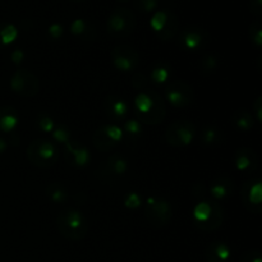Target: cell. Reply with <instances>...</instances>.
<instances>
[{
  "label": "cell",
  "instance_id": "18",
  "mask_svg": "<svg viewBox=\"0 0 262 262\" xmlns=\"http://www.w3.org/2000/svg\"><path fill=\"white\" fill-rule=\"evenodd\" d=\"M234 192V181L228 176H219L210 184V193L215 201L225 200Z\"/></svg>",
  "mask_w": 262,
  "mask_h": 262
},
{
  "label": "cell",
  "instance_id": "10",
  "mask_svg": "<svg viewBox=\"0 0 262 262\" xmlns=\"http://www.w3.org/2000/svg\"><path fill=\"white\" fill-rule=\"evenodd\" d=\"M110 56H112V61L115 68L120 72H124V73L136 71L141 61L138 51L132 46L125 45V43L114 46L112 53H110Z\"/></svg>",
  "mask_w": 262,
  "mask_h": 262
},
{
  "label": "cell",
  "instance_id": "38",
  "mask_svg": "<svg viewBox=\"0 0 262 262\" xmlns=\"http://www.w3.org/2000/svg\"><path fill=\"white\" fill-rule=\"evenodd\" d=\"M252 115L257 123H262V96L256 97L252 105Z\"/></svg>",
  "mask_w": 262,
  "mask_h": 262
},
{
  "label": "cell",
  "instance_id": "32",
  "mask_svg": "<svg viewBox=\"0 0 262 262\" xmlns=\"http://www.w3.org/2000/svg\"><path fill=\"white\" fill-rule=\"evenodd\" d=\"M37 125L42 132L45 133H51L54 130V128L56 127L55 122H54L53 118L48 114H40L37 118Z\"/></svg>",
  "mask_w": 262,
  "mask_h": 262
},
{
  "label": "cell",
  "instance_id": "26",
  "mask_svg": "<svg viewBox=\"0 0 262 262\" xmlns=\"http://www.w3.org/2000/svg\"><path fill=\"white\" fill-rule=\"evenodd\" d=\"M170 67L165 63H158L151 71V81L156 84H163L165 82H168V79L170 78Z\"/></svg>",
  "mask_w": 262,
  "mask_h": 262
},
{
  "label": "cell",
  "instance_id": "24",
  "mask_svg": "<svg viewBox=\"0 0 262 262\" xmlns=\"http://www.w3.org/2000/svg\"><path fill=\"white\" fill-rule=\"evenodd\" d=\"M45 193L54 204H64L68 200V192L58 182H53L49 186H46Z\"/></svg>",
  "mask_w": 262,
  "mask_h": 262
},
{
  "label": "cell",
  "instance_id": "5",
  "mask_svg": "<svg viewBox=\"0 0 262 262\" xmlns=\"http://www.w3.org/2000/svg\"><path fill=\"white\" fill-rule=\"evenodd\" d=\"M107 33L114 38H124L132 35L136 28V15L129 8L118 7L109 14Z\"/></svg>",
  "mask_w": 262,
  "mask_h": 262
},
{
  "label": "cell",
  "instance_id": "44",
  "mask_svg": "<svg viewBox=\"0 0 262 262\" xmlns=\"http://www.w3.org/2000/svg\"><path fill=\"white\" fill-rule=\"evenodd\" d=\"M120 2H124V0H120Z\"/></svg>",
  "mask_w": 262,
  "mask_h": 262
},
{
  "label": "cell",
  "instance_id": "12",
  "mask_svg": "<svg viewBox=\"0 0 262 262\" xmlns=\"http://www.w3.org/2000/svg\"><path fill=\"white\" fill-rule=\"evenodd\" d=\"M123 136L124 133H123L122 128L112 123V124L104 125L95 130V133L92 135V143L96 150L107 152V151H112L123 140Z\"/></svg>",
  "mask_w": 262,
  "mask_h": 262
},
{
  "label": "cell",
  "instance_id": "30",
  "mask_svg": "<svg viewBox=\"0 0 262 262\" xmlns=\"http://www.w3.org/2000/svg\"><path fill=\"white\" fill-rule=\"evenodd\" d=\"M51 135H53V138L58 143L67 145L68 142H71V132H69L66 125H56L53 132H51Z\"/></svg>",
  "mask_w": 262,
  "mask_h": 262
},
{
  "label": "cell",
  "instance_id": "16",
  "mask_svg": "<svg viewBox=\"0 0 262 262\" xmlns=\"http://www.w3.org/2000/svg\"><path fill=\"white\" fill-rule=\"evenodd\" d=\"M128 168H129V164L124 156L120 154H113L109 156V159L104 161L99 173H101L106 178H115V177L124 176L128 171Z\"/></svg>",
  "mask_w": 262,
  "mask_h": 262
},
{
  "label": "cell",
  "instance_id": "15",
  "mask_svg": "<svg viewBox=\"0 0 262 262\" xmlns=\"http://www.w3.org/2000/svg\"><path fill=\"white\" fill-rule=\"evenodd\" d=\"M258 156L252 148L248 147H239L234 154V165L238 171L243 174H251L257 170Z\"/></svg>",
  "mask_w": 262,
  "mask_h": 262
},
{
  "label": "cell",
  "instance_id": "19",
  "mask_svg": "<svg viewBox=\"0 0 262 262\" xmlns=\"http://www.w3.org/2000/svg\"><path fill=\"white\" fill-rule=\"evenodd\" d=\"M66 151L67 158L69 159L72 165H74L76 168H84L90 163L91 156H90L89 150L81 143L71 141L66 145Z\"/></svg>",
  "mask_w": 262,
  "mask_h": 262
},
{
  "label": "cell",
  "instance_id": "29",
  "mask_svg": "<svg viewBox=\"0 0 262 262\" xmlns=\"http://www.w3.org/2000/svg\"><path fill=\"white\" fill-rule=\"evenodd\" d=\"M250 40L253 46L260 49L262 46V25L260 20H255L250 26Z\"/></svg>",
  "mask_w": 262,
  "mask_h": 262
},
{
  "label": "cell",
  "instance_id": "28",
  "mask_svg": "<svg viewBox=\"0 0 262 262\" xmlns=\"http://www.w3.org/2000/svg\"><path fill=\"white\" fill-rule=\"evenodd\" d=\"M200 67H201V72L204 74H211L219 67V59L214 54H206V55L202 56Z\"/></svg>",
  "mask_w": 262,
  "mask_h": 262
},
{
  "label": "cell",
  "instance_id": "8",
  "mask_svg": "<svg viewBox=\"0 0 262 262\" xmlns=\"http://www.w3.org/2000/svg\"><path fill=\"white\" fill-rule=\"evenodd\" d=\"M241 200L248 212L260 215L262 212V179L258 177L247 179L241 188Z\"/></svg>",
  "mask_w": 262,
  "mask_h": 262
},
{
  "label": "cell",
  "instance_id": "31",
  "mask_svg": "<svg viewBox=\"0 0 262 262\" xmlns=\"http://www.w3.org/2000/svg\"><path fill=\"white\" fill-rule=\"evenodd\" d=\"M123 133H127V135L132 138H137L140 137L141 133H142V125H141V123L138 122L137 119L125 120L124 132Z\"/></svg>",
  "mask_w": 262,
  "mask_h": 262
},
{
  "label": "cell",
  "instance_id": "3",
  "mask_svg": "<svg viewBox=\"0 0 262 262\" xmlns=\"http://www.w3.org/2000/svg\"><path fill=\"white\" fill-rule=\"evenodd\" d=\"M56 228L66 239L82 241L89 233V224L86 216L79 210L64 209L56 217Z\"/></svg>",
  "mask_w": 262,
  "mask_h": 262
},
{
  "label": "cell",
  "instance_id": "17",
  "mask_svg": "<svg viewBox=\"0 0 262 262\" xmlns=\"http://www.w3.org/2000/svg\"><path fill=\"white\" fill-rule=\"evenodd\" d=\"M232 257V247L225 241H214L205 248L204 258L206 262H228Z\"/></svg>",
  "mask_w": 262,
  "mask_h": 262
},
{
  "label": "cell",
  "instance_id": "39",
  "mask_svg": "<svg viewBox=\"0 0 262 262\" xmlns=\"http://www.w3.org/2000/svg\"><path fill=\"white\" fill-rule=\"evenodd\" d=\"M48 32L51 38H54V40H59V38L63 36L64 28L60 23H51L48 28Z\"/></svg>",
  "mask_w": 262,
  "mask_h": 262
},
{
  "label": "cell",
  "instance_id": "33",
  "mask_svg": "<svg viewBox=\"0 0 262 262\" xmlns=\"http://www.w3.org/2000/svg\"><path fill=\"white\" fill-rule=\"evenodd\" d=\"M159 0H133V5L142 13H151L158 7Z\"/></svg>",
  "mask_w": 262,
  "mask_h": 262
},
{
  "label": "cell",
  "instance_id": "34",
  "mask_svg": "<svg viewBox=\"0 0 262 262\" xmlns=\"http://www.w3.org/2000/svg\"><path fill=\"white\" fill-rule=\"evenodd\" d=\"M71 32L76 36L84 35V33L89 32V23L84 19H82V18L74 19L73 22L71 23Z\"/></svg>",
  "mask_w": 262,
  "mask_h": 262
},
{
  "label": "cell",
  "instance_id": "21",
  "mask_svg": "<svg viewBox=\"0 0 262 262\" xmlns=\"http://www.w3.org/2000/svg\"><path fill=\"white\" fill-rule=\"evenodd\" d=\"M232 122L241 132H250L255 127V118L246 109H239L232 115Z\"/></svg>",
  "mask_w": 262,
  "mask_h": 262
},
{
  "label": "cell",
  "instance_id": "1",
  "mask_svg": "<svg viewBox=\"0 0 262 262\" xmlns=\"http://www.w3.org/2000/svg\"><path fill=\"white\" fill-rule=\"evenodd\" d=\"M135 114L140 123L156 125L166 117V105L156 91H140L135 99Z\"/></svg>",
  "mask_w": 262,
  "mask_h": 262
},
{
  "label": "cell",
  "instance_id": "11",
  "mask_svg": "<svg viewBox=\"0 0 262 262\" xmlns=\"http://www.w3.org/2000/svg\"><path fill=\"white\" fill-rule=\"evenodd\" d=\"M178 43L186 51H199L210 43V35L206 30L199 26L184 27L179 33Z\"/></svg>",
  "mask_w": 262,
  "mask_h": 262
},
{
  "label": "cell",
  "instance_id": "41",
  "mask_svg": "<svg viewBox=\"0 0 262 262\" xmlns=\"http://www.w3.org/2000/svg\"><path fill=\"white\" fill-rule=\"evenodd\" d=\"M23 59H25V53H23V50H20V49H15V50L10 54V60L14 64H17V66H19V64L22 63Z\"/></svg>",
  "mask_w": 262,
  "mask_h": 262
},
{
  "label": "cell",
  "instance_id": "7",
  "mask_svg": "<svg viewBox=\"0 0 262 262\" xmlns=\"http://www.w3.org/2000/svg\"><path fill=\"white\" fill-rule=\"evenodd\" d=\"M197 135V128L191 120H176L165 132V140L173 147H187L193 142Z\"/></svg>",
  "mask_w": 262,
  "mask_h": 262
},
{
  "label": "cell",
  "instance_id": "9",
  "mask_svg": "<svg viewBox=\"0 0 262 262\" xmlns=\"http://www.w3.org/2000/svg\"><path fill=\"white\" fill-rule=\"evenodd\" d=\"M10 89L22 97H35L40 92V81L37 76L27 69H19L10 78Z\"/></svg>",
  "mask_w": 262,
  "mask_h": 262
},
{
  "label": "cell",
  "instance_id": "6",
  "mask_svg": "<svg viewBox=\"0 0 262 262\" xmlns=\"http://www.w3.org/2000/svg\"><path fill=\"white\" fill-rule=\"evenodd\" d=\"M145 216L152 227L164 228L171 222L173 207L170 202L163 197H148L145 205Z\"/></svg>",
  "mask_w": 262,
  "mask_h": 262
},
{
  "label": "cell",
  "instance_id": "22",
  "mask_svg": "<svg viewBox=\"0 0 262 262\" xmlns=\"http://www.w3.org/2000/svg\"><path fill=\"white\" fill-rule=\"evenodd\" d=\"M224 141V136L220 129L216 127H205L201 132V142L204 146L207 147H214V146H219Z\"/></svg>",
  "mask_w": 262,
  "mask_h": 262
},
{
  "label": "cell",
  "instance_id": "35",
  "mask_svg": "<svg viewBox=\"0 0 262 262\" xmlns=\"http://www.w3.org/2000/svg\"><path fill=\"white\" fill-rule=\"evenodd\" d=\"M142 201H141L140 194L136 193V192H129L127 193L124 199V206L129 210H136L141 206Z\"/></svg>",
  "mask_w": 262,
  "mask_h": 262
},
{
  "label": "cell",
  "instance_id": "42",
  "mask_svg": "<svg viewBox=\"0 0 262 262\" xmlns=\"http://www.w3.org/2000/svg\"><path fill=\"white\" fill-rule=\"evenodd\" d=\"M7 147H8V142L4 140V138L0 137V155L7 150Z\"/></svg>",
  "mask_w": 262,
  "mask_h": 262
},
{
  "label": "cell",
  "instance_id": "25",
  "mask_svg": "<svg viewBox=\"0 0 262 262\" xmlns=\"http://www.w3.org/2000/svg\"><path fill=\"white\" fill-rule=\"evenodd\" d=\"M18 37V30L12 23H0V46H8Z\"/></svg>",
  "mask_w": 262,
  "mask_h": 262
},
{
  "label": "cell",
  "instance_id": "13",
  "mask_svg": "<svg viewBox=\"0 0 262 262\" xmlns=\"http://www.w3.org/2000/svg\"><path fill=\"white\" fill-rule=\"evenodd\" d=\"M165 97L174 107L183 109L193 102L194 91L187 82L173 81L166 86Z\"/></svg>",
  "mask_w": 262,
  "mask_h": 262
},
{
  "label": "cell",
  "instance_id": "43",
  "mask_svg": "<svg viewBox=\"0 0 262 262\" xmlns=\"http://www.w3.org/2000/svg\"><path fill=\"white\" fill-rule=\"evenodd\" d=\"M71 2H76V3H79V2H84V0H71Z\"/></svg>",
  "mask_w": 262,
  "mask_h": 262
},
{
  "label": "cell",
  "instance_id": "36",
  "mask_svg": "<svg viewBox=\"0 0 262 262\" xmlns=\"http://www.w3.org/2000/svg\"><path fill=\"white\" fill-rule=\"evenodd\" d=\"M132 86L135 87L136 90H140V91H142V90L147 86V78H146L145 74L141 73V72H137V73L133 74Z\"/></svg>",
  "mask_w": 262,
  "mask_h": 262
},
{
  "label": "cell",
  "instance_id": "23",
  "mask_svg": "<svg viewBox=\"0 0 262 262\" xmlns=\"http://www.w3.org/2000/svg\"><path fill=\"white\" fill-rule=\"evenodd\" d=\"M178 30H179L178 17H177V15L174 14L173 12H170V13H169L168 22H166V25L164 26L163 30H161L160 32L156 35V37H158L159 40H161V41H169L177 35Z\"/></svg>",
  "mask_w": 262,
  "mask_h": 262
},
{
  "label": "cell",
  "instance_id": "20",
  "mask_svg": "<svg viewBox=\"0 0 262 262\" xmlns=\"http://www.w3.org/2000/svg\"><path fill=\"white\" fill-rule=\"evenodd\" d=\"M19 118L18 113L12 106L0 107V132L10 133L17 128Z\"/></svg>",
  "mask_w": 262,
  "mask_h": 262
},
{
  "label": "cell",
  "instance_id": "4",
  "mask_svg": "<svg viewBox=\"0 0 262 262\" xmlns=\"http://www.w3.org/2000/svg\"><path fill=\"white\" fill-rule=\"evenodd\" d=\"M26 156L28 161L36 168L49 169L55 165L59 152L55 143L45 138H38L30 142L26 151Z\"/></svg>",
  "mask_w": 262,
  "mask_h": 262
},
{
  "label": "cell",
  "instance_id": "27",
  "mask_svg": "<svg viewBox=\"0 0 262 262\" xmlns=\"http://www.w3.org/2000/svg\"><path fill=\"white\" fill-rule=\"evenodd\" d=\"M169 13H170V10L161 9V10H158V12L151 17L150 26L151 28H152L154 32H155V35H158V33L163 30L164 26L166 25L169 18Z\"/></svg>",
  "mask_w": 262,
  "mask_h": 262
},
{
  "label": "cell",
  "instance_id": "40",
  "mask_svg": "<svg viewBox=\"0 0 262 262\" xmlns=\"http://www.w3.org/2000/svg\"><path fill=\"white\" fill-rule=\"evenodd\" d=\"M250 10L256 17L262 15V0H250Z\"/></svg>",
  "mask_w": 262,
  "mask_h": 262
},
{
  "label": "cell",
  "instance_id": "14",
  "mask_svg": "<svg viewBox=\"0 0 262 262\" xmlns=\"http://www.w3.org/2000/svg\"><path fill=\"white\" fill-rule=\"evenodd\" d=\"M104 112L106 117L113 122H122L128 117L129 105L124 99L118 95H109L104 100Z\"/></svg>",
  "mask_w": 262,
  "mask_h": 262
},
{
  "label": "cell",
  "instance_id": "2",
  "mask_svg": "<svg viewBox=\"0 0 262 262\" xmlns=\"http://www.w3.org/2000/svg\"><path fill=\"white\" fill-rule=\"evenodd\" d=\"M224 209L217 201L201 200L192 212V220L194 225L202 232H214L219 229L224 223Z\"/></svg>",
  "mask_w": 262,
  "mask_h": 262
},
{
  "label": "cell",
  "instance_id": "37",
  "mask_svg": "<svg viewBox=\"0 0 262 262\" xmlns=\"http://www.w3.org/2000/svg\"><path fill=\"white\" fill-rule=\"evenodd\" d=\"M241 262H262V255L258 250H248L241 257Z\"/></svg>",
  "mask_w": 262,
  "mask_h": 262
}]
</instances>
